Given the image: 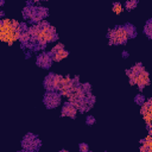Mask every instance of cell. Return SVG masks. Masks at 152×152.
I'll use <instances>...</instances> for the list:
<instances>
[{"label": "cell", "mask_w": 152, "mask_h": 152, "mask_svg": "<svg viewBox=\"0 0 152 152\" xmlns=\"http://www.w3.org/2000/svg\"><path fill=\"white\" fill-rule=\"evenodd\" d=\"M51 63H52V57H51L50 52H43V53L38 55V57H37V65L38 66L48 69L51 66Z\"/></svg>", "instance_id": "cell-3"}, {"label": "cell", "mask_w": 152, "mask_h": 152, "mask_svg": "<svg viewBox=\"0 0 152 152\" xmlns=\"http://www.w3.org/2000/svg\"><path fill=\"white\" fill-rule=\"evenodd\" d=\"M86 122L90 126V125L95 124V118H94V116H91V115H88V116H87V119H86Z\"/></svg>", "instance_id": "cell-23"}, {"label": "cell", "mask_w": 152, "mask_h": 152, "mask_svg": "<svg viewBox=\"0 0 152 152\" xmlns=\"http://www.w3.org/2000/svg\"><path fill=\"white\" fill-rule=\"evenodd\" d=\"M24 45L26 44V43H28L30 42V34H28V32L27 31H25V32H20V34H19V38H18Z\"/></svg>", "instance_id": "cell-12"}, {"label": "cell", "mask_w": 152, "mask_h": 152, "mask_svg": "<svg viewBox=\"0 0 152 152\" xmlns=\"http://www.w3.org/2000/svg\"><path fill=\"white\" fill-rule=\"evenodd\" d=\"M122 56H124V57L126 58V57L128 56V52H127V51H124V52H122Z\"/></svg>", "instance_id": "cell-24"}, {"label": "cell", "mask_w": 152, "mask_h": 152, "mask_svg": "<svg viewBox=\"0 0 152 152\" xmlns=\"http://www.w3.org/2000/svg\"><path fill=\"white\" fill-rule=\"evenodd\" d=\"M144 32H145V34H146L148 38H152V21H151V20H148V21L146 23L145 28H144Z\"/></svg>", "instance_id": "cell-13"}, {"label": "cell", "mask_w": 152, "mask_h": 152, "mask_svg": "<svg viewBox=\"0 0 152 152\" xmlns=\"http://www.w3.org/2000/svg\"><path fill=\"white\" fill-rule=\"evenodd\" d=\"M53 77H55V74H49L44 78V88L46 90H53Z\"/></svg>", "instance_id": "cell-9"}, {"label": "cell", "mask_w": 152, "mask_h": 152, "mask_svg": "<svg viewBox=\"0 0 152 152\" xmlns=\"http://www.w3.org/2000/svg\"><path fill=\"white\" fill-rule=\"evenodd\" d=\"M152 112H146L142 116H144V119H145V121H146V124L147 122H151V116H152V114H151Z\"/></svg>", "instance_id": "cell-22"}, {"label": "cell", "mask_w": 152, "mask_h": 152, "mask_svg": "<svg viewBox=\"0 0 152 152\" xmlns=\"http://www.w3.org/2000/svg\"><path fill=\"white\" fill-rule=\"evenodd\" d=\"M134 101H135L137 104H142L145 102V97H144V95H137Z\"/></svg>", "instance_id": "cell-20"}, {"label": "cell", "mask_w": 152, "mask_h": 152, "mask_svg": "<svg viewBox=\"0 0 152 152\" xmlns=\"http://www.w3.org/2000/svg\"><path fill=\"white\" fill-rule=\"evenodd\" d=\"M150 83V77H148V72L144 69L142 71H140L138 75H137V77H135V81H134V84H137L138 87H139V89L140 90H142V88L145 87V86H147Z\"/></svg>", "instance_id": "cell-4"}, {"label": "cell", "mask_w": 152, "mask_h": 152, "mask_svg": "<svg viewBox=\"0 0 152 152\" xmlns=\"http://www.w3.org/2000/svg\"><path fill=\"white\" fill-rule=\"evenodd\" d=\"M5 15V13H4V11H0V17H4Z\"/></svg>", "instance_id": "cell-26"}, {"label": "cell", "mask_w": 152, "mask_h": 152, "mask_svg": "<svg viewBox=\"0 0 152 152\" xmlns=\"http://www.w3.org/2000/svg\"><path fill=\"white\" fill-rule=\"evenodd\" d=\"M81 88H82V90L84 91L86 95L91 94V87H90L89 83H83V84H81Z\"/></svg>", "instance_id": "cell-17"}, {"label": "cell", "mask_w": 152, "mask_h": 152, "mask_svg": "<svg viewBox=\"0 0 152 152\" xmlns=\"http://www.w3.org/2000/svg\"><path fill=\"white\" fill-rule=\"evenodd\" d=\"M131 70H132L134 74H137V75H138L140 71H142V70H144V66H142V64H141V63H137L135 65H133V66L131 68Z\"/></svg>", "instance_id": "cell-16"}, {"label": "cell", "mask_w": 152, "mask_h": 152, "mask_svg": "<svg viewBox=\"0 0 152 152\" xmlns=\"http://www.w3.org/2000/svg\"><path fill=\"white\" fill-rule=\"evenodd\" d=\"M76 108H75V106L70 102V101H68V102H65L64 103V106H63V108H62V116H70V118H76Z\"/></svg>", "instance_id": "cell-6"}, {"label": "cell", "mask_w": 152, "mask_h": 152, "mask_svg": "<svg viewBox=\"0 0 152 152\" xmlns=\"http://www.w3.org/2000/svg\"><path fill=\"white\" fill-rule=\"evenodd\" d=\"M64 49V45L62 44V43H59V44H57V45H55L52 49H51V51H50V53H55V52H57V51H59V50H63Z\"/></svg>", "instance_id": "cell-19"}, {"label": "cell", "mask_w": 152, "mask_h": 152, "mask_svg": "<svg viewBox=\"0 0 152 152\" xmlns=\"http://www.w3.org/2000/svg\"><path fill=\"white\" fill-rule=\"evenodd\" d=\"M113 11H114V13H116V14L121 13V11H122V5H121L120 2H114V4H113Z\"/></svg>", "instance_id": "cell-18"}, {"label": "cell", "mask_w": 152, "mask_h": 152, "mask_svg": "<svg viewBox=\"0 0 152 152\" xmlns=\"http://www.w3.org/2000/svg\"><path fill=\"white\" fill-rule=\"evenodd\" d=\"M84 96H86V94H84V91L82 90L81 86L78 84V86H75V87L70 90V93H69V95H68V99H69L70 102H75V101H77V100L83 99Z\"/></svg>", "instance_id": "cell-5"}, {"label": "cell", "mask_w": 152, "mask_h": 152, "mask_svg": "<svg viewBox=\"0 0 152 152\" xmlns=\"http://www.w3.org/2000/svg\"><path fill=\"white\" fill-rule=\"evenodd\" d=\"M5 5V0H0V6H4Z\"/></svg>", "instance_id": "cell-25"}, {"label": "cell", "mask_w": 152, "mask_h": 152, "mask_svg": "<svg viewBox=\"0 0 152 152\" xmlns=\"http://www.w3.org/2000/svg\"><path fill=\"white\" fill-rule=\"evenodd\" d=\"M44 104L46 106V108L51 109V108H56L59 103H61V94L56 90H48L46 94L44 95Z\"/></svg>", "instance_id": "cell-2"}, {"label": "cell", "mask_w": 152, "mask_h": 152, "mask_svg": "<svg viewBox=\"0 0 152 152\" xmlns=\"http://www.w3.org/2000/svg\"><path fill=\"white\" fill-rule=\"evenodd\" d=\"M36 11H37V7H32V6H27L24 8L23 11V15L24 18H28V19H32L36 14Z\"/></svg>", "instance_id": "cell-10"}, {"label": "cell", "mask_w": 152, "mask_h": 152, "mask_svg": "<svg viewBox=\"0 0 152 152\" xmlns=\"http://www.w3.org/2000/svg\"><path fill=\"white\" fill-rule=\"evenodd\" d=\"M142 145L140 147V151L141 152H150L152 150V140H151V134H148V137L144 140H141Z\"/></svg>", "instance_id": "cell-8"}, {"label": "cell", "mask_w": 152, "mask_h": 152, "mask_svg": "<svg viewBox=\"0 0 152 152\" xmlns=\"http://www.w3.org/2000/svg\"><path fill=\"white\" fill-rule=\"evenodd\" d=\"M62 83H63V76L55 74V77H53V90L59 91V89L62 88Z\"/></svg>", "instance_id": "cell-11"}, {"label": "cell", "mask_w": 152, "mask_h": 152, "mask_svg": "<svg viewBox=\"0 0 152 152\" xmlns=\"http://www.w3.org/2000/svg\"><path fill=\"white\" fill-rule=\"evenodd\" d=\"M80 151H81V152H88V151H89L88 145H87L86 142H81V144H80Z\"/></svg>", "instance_id": "cell-21"}, {"label": "cell", "mask_w": 152, "mask_h": 152, "mask_svg": "<svg viewBox=\"0 0 152 152\" xmlns=\"http://www.w3.org/2000/svg\"><path fill=\"white\" fill-rule=\"evenodd\" d=\"M68 55H69V52L65 49H63V50H59V51H57L55 53H51V57H52V61L53 62H59V61L66 58Z\"/></svg>", "instance_id": "cell-7"}, {"label": "cell", "mask_w": 152, "mask_h": 152, "mask_svg": "<svg viewBox=\"0 0 152 152\" xmlns=\"http://www.w3.org/2000/svg\"><path fill=\"white\" fill-rule=\"evenodd\" d=\"M137 5H138V0H127L126 4H125V7H126L127 11H131V10L135 8Z\"/></svg>", "instance_id": "cell-14"}, {"label": "cell", "mask_w": 152, "mask_h": 152, "mask_svg": "<svg viewBox=\"0 0 152 152\" xmlns=\"http://www.w3.org/2000/svg\"><path fill=\"white\" fill-rule=\"evenodd\" d=\"M21 146L25 151H37L40 147V140L36 135L28 133L24 137L21 141Z\"/></svg>", "instance_id": "cell-1"}, {"label": "cell", "mask_w": 152, "mask_h": 152, "mask_svg": "<svg viewBox=\"0 0 152 152\" xmlns=\"http://www.w3.org/2000/svg\"><path fill=\"white\" fill-rule=\"evenodd\" d=\"M32 1H39V0H32Z\"/></svg>", "instance_id": "cell-27"}, {"label": "cell", "mask_w": 152, "mask_h": 152, "mask_svg": "<svg viewBox=\"0 0 152 152\" xmlns=\"http://www.w3.org/2000/svg\"><path fill=\"white\" fill-rule=\"evenodd\" d=\"M126 75H127L128 78H129V83L133 86V84H134V81H135V77H137V74H134L131 69H128V70H126Z\"/></svg>", "instance_id": "cell-15"}]
</instances>
